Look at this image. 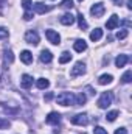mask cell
Masks as SVG:
<instances>
[{"label": "cell", "instance_id": "6da1fadb", "mask_svg": "<svg viewBox=\"0 0 132 134\" xmlns=\"http://www.w3.org/2000/svg\"><path fill=\"white\" fill-rule=\"evenodd\" d=\"M56 101L58 104H62V106H75V95L71 92H61Z\"/></svg>", "mask_w": 132, "mask_h": 134}, {"label": "cell", "instance_id": "7a4b0ae2", "mask_svg": "<svg viewBox=\"0 0 132 134\" xmlns=\"http://www.w3.org/2000/svg\"><path fill=\"white\" fill-rule=\"evenodd\" d=\"M112 100H113V97H112L110 92H103L101 97L98 98V106L101 109H107V108L112 104Z\"/></svg>", "mask_w": 132, "mask_h": 134}, {"label": "cell", "instance_id": "3957f363", "mask_svg": "<svg viewBox=\"0 0 132 134\" xmlns=\"http://www.w3.org/2000/svg\"><path fill=\"white\" fill-rule=\"evenodd\" d=\"M86 73V64L84 63H81V61H78L75 66L71 67V70H70V76H81V75H84Z\"/></svg>", "mask_w": 132, "mask_h": 134}, {"label": "cell", "instance_id": "277c9868", "mask_svg": "<svg viewBox=\"0 0 132 134\" xmlns=\"http://www.w3.org/2000/svg\"><path fill=\"white\" fill-rule=\"evenodd\" d=\"M45 36H47L48 42H51V44H55V45H59V44H61V36H59L58 31H55V30H47V31H45Z\"/></svg>", "mask_w": 132, "mask_h": 134}, {"label": "cell", "instance_id": "5b68a950", "mask_svg": "<svg viewBox=\"0 0 132 134\" xmlns=\"http://www.w3.org/2000/svg\"><path fill=\"white\" fill-rule=\"evenodd\" d=\"M104 11H106V8H104V5L103 3H93L92 5V8H90V14L93 16V17H101L103 14H104Z\"/></svg>", "mask_w": 132, "mask_h": 134}, {"label": "cell", "instance_id": "8992f818", "mask_svg": "<svg viewBox=\"0 0 132 134\" xmlns=\"http://www.w3.org/2000/svg\"><path fill=\"white\" fill-rule=\"evenodd\" d=\"M87 122H89L87 114H76V115H73V117H71V123H73V125L84 126V125H87Z\"/></svg>", "mask_w": 132, "mask_h": 134}, {"label": "cell", "instance_id": "52a82bcc", "mask_svg": "<svg viewBox=\"0 0 132 134\" xmlns=\"http://www.w3.org/2000/svg\"><path fill=\"white\" fill-rule=\"evenodd\" d=\"M25 41L28 44H31V45H37L39 44V34L36 33L34 30H30V31L25 33Z\"/></svg>", "mask_w": 132, "mask_h": 134}, {"label": "cell", "instance_id": "ba28073f", "mask_svg": "<svg viewBox=\"0 0 132 134\" xmlns=\"http://www.w3.org/2000/svg\"><path fill=\"white\" fill-rule=\"evenodd\" d=\"M118 24H120L118 16H117V14H112V16L109 17V20L106 22V28H107V30H115V28L118 27Z\"/></svg>", "mask_w": 132, "mask_h": 134}, {"label": "cell", "instance_id": "9c48e42d", "mask_svg": "<svg viewBox=\"0 0 132 134\" xmlns=\"http://www.w3.org/2000/svg\"><path fill=\"white\" fill-rule=\"evenodd\" d=\"M45 122H47L48 125H58V123L61 122V115H59L58 112H50V114L47 115Z\"/></svg>", "mask_w": 132, "mask_h": 134}, {"label": "cell", "instance_id": "30bf717a", "mask_svg": "<svg viewBox=\"0 0 132 134\" xmlns=\"http://www.w3.org/2000/svg\"><path fill=\"white\" fill-rule=\"evenodd\" d=\"M73 48H75V52L82 53V52H86V50H87V42H86L84 39H78V41L73 44Z\"/></svg>", "mask_w": 132, "mask_h": 134}, {"label": "cell", "instance_id": "8fae6325", "mask_svg": "<svg viewBox=\"0 0 132 134\" xmlns=\"http://www.w3.org/2000/svg\"><path fill=\"white\" fill-rule=\"evenodd\" d=\"M20 86L23 87V89H30L31 86H33V76H30V75H22V80H20Z\"/></svg>", "mask_w": 132, "mask_h": 134}, {"label": "cell", "instance_id": "7c38bea8", "mask_svg": "<svg viewBox=\"0 0 132 134\" xmlns=\"http://www.w3.org/2000/svg\"><path fill=\"white\" fill-rule=\"evenodd\" d=\"M31 8L34 9V13H37V14H45V13L50 9V6H47V5H44V3H40V2L34 3Z\"/></svg>", "mask_w": 132, "mask_h": 134}, {"label": "cell", "instance_id": "4fadbf2b", "mask_svg": "<svg viewBox=\"0 0 132 134\" xmlns=\"http://www.w3.org/2000/svg\"><path fill=\"white\" fill-rule=\"evenodd\" d=\"M59 20H61V24H62V25H73V24H75V20H76V17H75L73 14L67 13V14H64Z\"/></svg>", "mask_w": 132, "mask_h": 134}, {"label": "cell", "instance_id": "5bb4252c", "mask_svg": "<svg viewBox=\"0 0 132 134\" xmlns=\"http://www.w3.org/2000/svg\"><path fill=\"white\" fill-rule=\"evenodd\" d=\"M20 61H22L23 64H31V63H33V55H31V52L23 50V52L20 53Z\"/></svg>", "mask_w": 132, "mask_h": 134}, {"label": "cell", "instance_id": "9a60e30c", "mask_svg": "<svg viewBox=\"0 0 132 134\" xmlns=\"http://www.w3.org/2000/svg\"><path fill=\"white\" fill-rule=\"evenodd\" d=\"M129 61V56L128 55H118L117 59H115V66L117 67H124Z\"/></svg>", "mask_w": 132, "mask_h": 134}, {"label": "cell", "instance_id": "2e32d148", "mask_svg": "<svg viewBox=\"0 0 132 134\" xmlns=\"http://www.w3.org/2000/svg\"><path fill=\"white\" fill-rule=\"evenodd\" d=\"M51 59H53V55H51L50 50H42V52H40V61H42V63L48 64V63H51Z\"/></svg>", "mask_w": 132, "mask_h": 134}, {"label": "cell", "instance_id": "e0dca14e", "mask_svg": "<svg viewBox=\"0 0 132 134\" xmlns=\"http://www.w3.org/2000/svg\"><path fill=\"white\" fill-rule=\"evenodd\" d=\"M113 81V76L112 75H109V73H104V75H101L98 78V83L101 86H104V84H110Z\"/></svg>", "mask_w": 132, "mask_h": 134}, {"label": "cell", "instance_id": "ac0fdd59", "mask_svg": "<svg viewBox=\"0 0 132 134\" xmlns=\"http://www.w3.org/2000/svg\"><path fill=\"white\" fill-rule=\"evenodd\" d=\"M103 37V30L101 28H95L92 33H90V41H93V42H97Z\"/></svg>", "mask_w": 132, "mask_h": 134}, {"label": "cell", "instance_id": "d6986e66", "mask_svg": "<svg viewBox=\"0 0 132 134\" xmlns=\"http://www.w3.org/2000/svg\"><path fill=\"white\" fill-rule=\"evenodd\" d=\"M36 86H37L39 89H47V87L50 86V81H48L47 78H39V80L36 81Z\"/></svg>", "mask_w": 132, "mask_h": 134}, {"label": "cell", "instance_id": "ffe728a7", "mask_svg": "<svg viewBox=\"0 0 132 134\" xmlns=\"http://www.w3.org/2000/svg\"><path fill=\"white\" fill-rule=\"evenodd\" d=\"M86 95L81 92V94H78V95H75V106H79V104H84L86 103Z\"/></svg>", "mask_w": 132, "mask_h": 134}, {"label": "cell", "instance_id": "44dd1931", "mask_svg": "<svg viewBox=\"0 0 132 134\" xmlns=\"http://www.w3.org/2000/svg\"><path fill=\"white\" fill-rule=\"evenodd\" d=\"M118 115H120V112H118V111H110V112H107L106 120H107V122H115Z\"/></svg>", "mask_w": 132, "mask_h": 134}, {"label": "cell", "instance_id": "7402d4cb", "mask_svg": "<svg viewBox=\"0 0 132 134\" xmlns=\"http://www.w3.org/2000/svg\"><path fill=\"white\" fill-rule=\"evenodd\" d=\"M131 81H132V72L131 70H126V72L123 73V76H121V83L128 84V83H131Z\"/></svg>", "mask_w": 132, "mask_h": 134}, {"label": "cell", "instance_id": "603a6c76", "mask_svg": "<svg viewBox=\"0 0 132 134\" xmlns=\"http://www.w3.org/2000/svg\"><path fill=\"white\" fill-rule=\"evenodd\" d=\"M76 19H78V25H79V28H81V30H86V28H87V20L84 19V16L79 14Z\"/></svg>", "mask_w": 132, "mask_h": 134}, {"label": "cell", "instance_id": "cb8c5ba5", "mask_svg": "<svg viewBox=\"0 0 132 134\" xmlns=\"http://www.w3.org/2000/svg\"><path fill=\"white\" fill-rule=\"evenodd\" d=\"M70 59H71V55H70L68 52H64V53L61 55V58H59V63H61V64H65Z\"/></svg>", "mask_w": 132, "mask_h": 134}, {"label": "cell", "instance_id": "d4e9b609", "mask_svg": "<svg viewBox=\"0 0 132 134\" xmlns=\"http://www.w3.org/2000/svg\"><path fill=\"white\" fill-rule=\"evenodd\" d=\"M11 126V123H9V120H6V119H3V117H0V130H8Z\"/></svg>", "mask_w": 132, "mask_h": 134}, {"label": "cell", "instance_id": "484cf974", "mask_svg": "<svg viewBox=\"0 0 132 134\" xmlns=\"http://www.w3.org/2000/svg\"><path fill=\"white\" fill-rule=\"evenodd\" d=\"M61 6L65 8V9H71L73 8V0H62L61 2Z\"/></svg>", "mask_w": 132, "mask_h": 134}, {"label": "cell", "instance_id": "4316f807", "mask_svg": "<svg viewBox=\"0 0 132 134\" xmlns=\"http://www.w3.org/2000/svg\"><path fill=\"white\" fill-rule=\"evenodd\" d=\"M22 6H23L25 11H30L31 6H33V2H31V0H22Z\"/></svg>", "mask_w": 132, "mask_h": 134}, {"label": "cell", "instance_id": "83f0119b", "mask_svg": "<svg viewBox=\"0 0 132 134\" xmlns=\"http://www.w3.org/2000/svg\"><path fill=\"white\" fill-rule=\"evenodd\" d=\"M13 59H14L13 52H11V50H6V52H5V61H6V63H13Z\"/></svg>", "mask_w": 132, "mask_h": 134}, {"label": "cell", "instance_id": "f1b7e54d", "mask_svg": "<svg viewBox=\"0 0 132 134\" xmlns=\"http://www.w3.org/2000/svg\"><path fill=\"white\" fill-rule=\"evenodd\" d=\"M124 37H128V30H120L117 33V39H124Z\"/></svg>", "mask_w": 132, "mask_h": 134}, {"label": "cell", "instance_id": "f546056e", "mask_svg": "<svg viewBox=\"0 0 132 134\" xmlns=\"http://www.w3.org/2000/svg\"><path fill=\"white\" fill-rule=\"evenodd\" d=\"M93 133H95V134H107V131H106V130H104L103 126H95Z\"/></svg>", "mask_w": 132, "mask_h": 134}, {"label": "cell", "instance_id": "4dcf8cb0", "mask_svg": "<svg viewBox=\"0 0 132 134\" xmlns=\"http://www.w3.org/2000/svg\"><path fill=\"white\" fill-rule=\"evenodd\" d=\"M2 37H8V30H5V28L0 27V39Z\"/></svg>", "mask_w": 132, "mask_h": 134}, {"label": "cell", "instance_id": "1f68e13d", "mask_svg": "<svg viewBox=\"0 0 132 134\" xmlns=\"http://www.w3.org/2000/svg\"><path fill=\"white\" fill-rule=\"evenodd\" d=\"M23 19H25V20H31V19H33V14H31L30 11H25V14H23Z\"/></svg>", "mask_w": 132, "mask_h": 134}, {"label": "cell", "instance_id": "d6a6232c", "mask_svg": "<svg viewBox=\"0 0 132 134\" xmlns=\"http://www.w3.org/2000/svg\"><path fill=\"white\" fill-rule=\"evenodd\" d=\"M113 134H128V130H126V128H118Z\"/></svg>", "mask_w": 132, "mask_h": 134}, {"label": "cell", "instance_id": "836d02e7", "mask_svg": "<svg viewBox=\"0 0 132 134\" xmlns=\"http://www.w3.org/2000/svg\"><path fill=\"white\" fill-rule=\"evenodd\" d=\"M112 2H113V3H115V5H117V6H120V5H121V3H123V0H112Z\"/></svg>", "mask_w": 132, "mask_h": 134}, {"label": "cell", "instance_id": "e575fe53", "mask_svg": "<svg viewBox=\"0 0 132 134\" xmlns=\"http://www.w3.org/2000/svg\"><path fill=\"white\" fill-rule=\"evenodd\" d=\"M53 98V94H47V97H45V100H51Z\"/></svg>", "mask_w": 132, "mask_h": 134}, {"label": "cell", "instance_id": "d590c367", "mask_svg": "<svg viewBox=\"0 0 132 134\" xmlns=\"http://www.w3.org/2000/svg\"><path fill=\"white\" fill-rule=\"evenodd\" d=\"M128 9H132V0H128Z\"/></svg>", "mask_w": 132, "mask_h": 134}, {"label": "cell", "instance_id": "8d00e7d4", "mask_svg": "<svg viewBox=\"0 0 132 134\" xmlns=\"http://www.w3.org/2000/svg\"><path fill=\"white\" fill-rule=\"evenodd\" d=\"M78 2H82V0H78Z\"/></svg>", "mask_w": 132, "mask_h": 134}]
</instances>
